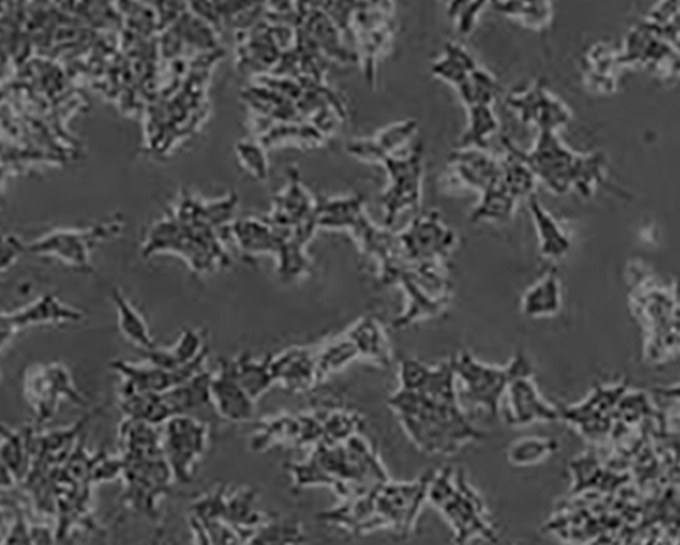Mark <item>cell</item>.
Instances as JSON below:
<instances>
[{
    "label": "cell",
    "mask_w": 680,
    "mask_h": 545,
    "mask_svg": "<svg viewBox=\"0 0 680 545\" xmlns=\"http://www.w3.org/2000/svg\"><path fill=\"white\" fill-rule=\"evenodd\" d=\"M399 382L389 400L390 408L423 453L452 455L486 438L462 408L451 360L440 366L402 360Z\"/></svg>",
    "instance_id": "1"
},
{
    "label": "cell",
    "mask_w": 680,
    "mask_h": 545,
    "mask_svg": "<svg viewBox=\"0 0 680 545\" xmlns=\"http://www.w3.org/2000/svg\"><path fill=\"white\" fill-rule=\"evenodd\" d=\"M431 473L433 471H428L414 482L381 483L367 494L342 500L336 508L319 514V519L354 536L390 530L397 537L407 538L416 530L419 513L428 500Z\"/></svg>",
    "instance_id": "2"
},
{
    "label": "cell",
    "mask_w": 680,
    "mask_h": 545,
    "mask_svg": "<svg viewBox=\"0 0 680 545\" xmlns=\"http://www.w3.org/2000/svg\"><path fill=\"white\" fill-rule=\"evenodd\" d=\"M289 471L297 488L330 487L342 500L359 497L390 481L378 451L362 434L317 446L306 461L291 464Z\"/></svg>",
    "instance_id": "3"
},
{
    "label": "cell",
    "mask_w": 680,
    "mask_h": 545,
    "mask_svg": "<svg viewBox=\"0 0 680 545\" xmlns=\"http://www.w3.org/2000/svg\"><path fill=\"white\" fill-rule=\"evenodd\" d=\"M319 227L347 228L365 254L374 258L380 268L381 285L397 284L401 275L410 268L401 244L399 235L389 228L375 227L368 217L361 196L333 198L317 202Z\"/></svg>",
    "instance_id": "4"
},
{
    "label": "cell",
    "mask_w": 680,
    "mask_h": 545,
    "mask_svg": "<svg viewBox=\"0 0 680 545\" xmlns=\"http://www.w3.org/2000/svg\"><path fill=\"white\" fill-rule=\"evenodd\" d=\"M428 500L451 525L455 545H469L477 538L499 543V533L484 499L462 467L445 466L433 471Z\"/></svg>",
    "instance_id": "5"
},
{
    "label": "cell",
    "mask_w": 680,
    "mask_h": 545,
    "mask_svg": "<svg viewBox=\"0 0 680 545\" xmlns=\"http://www.w3.org/2000/svg\"><path fill=\"white\" fill-rule=\"evenodd\" d=\"M516 152L538 176L558 194L576 187L587 196L595 181L601 179L600 156H578L562 145L556 131H540L536 145L529 153Z\"/></svg>",
    "instance_id": "6"
},
{
    "label": "cell",
    "mask_w": 680,
    "mask_h": 545,
    "mask_svg": "<svg viewBox=\"0 0 680 545\" xmlns=\"http://www.w3.org/2000/svg\"><path fill=\"white\" fill-rule=\"evenodd\" d=\"M451 363L457 381L463 384L464 399L486 410L491 418L499 417L502 400L506 398L513 379L520 374L533 371L522 351L516 352L510 365L504 367L486 365L466 352L453 356Z\"/></svg>",
    "instance_id": "7"
},
{
    "label": "cell",
    "mask_w": 680,
    "mask_h": 545,
    "mask_svg": "<svg viewBox=\"0 0 680 545\" xmlns=\"http://www.w3.org/2000/svg\"><path fill=\"white\" fill-rule=\"evenodd\" d=\"M407 297L406 310L394 321V328L411 327L419 319L437 317L450 305L452 284L444 266H410L397 281Z\"/></svg>",
    "instance_id": "8"
},
{
    "label": "cell",
    "mask_w": 680,
    "mask_h": 545,
    "mask_svg": "<svg viewBox=\"0 0 680 545\" xmlns=\"http://www.w3.org/2000/svg\"><path fill=\"white\" fill-rule=\"evenodd\" d=\"M390 183L381 203L385 209L384 224L386 228L394 227L396 218L403 212H419L421 208L422 176H423V147L417 143L407 154H390L381 159Z\"/></svg>",
    "instance_id": "9"
},
{
    "label": "cell",
    "mask_w": 680,
    "mask_h": 545,
    "mask_svg": "<svg viewBox=\"0 0 680 545\" xmlns=\"http://www.w3.org/2000/svg\"><path fill=\"white\" fill-rule=\"evenodd\" d=\"M24 394L38 424L52 420L63 400L80 406L87 405V400L76 388L69 368L58 362L32 366L26 370Z\"/></svg>",
    "instance_id": "10"
},
{
    "label": "cell",
    "mask_w": 680,
    "mask_h": 545,
    "mask_svg": "<svg viewBox=\"0 0 680 545\" xmlns=\"http://www.w3.org/2000/svg\"><path fill=\"white\" fill-rule=\"evenodd\" d=\"M124 505L148 517L157 516L159 499L170 491L175 482L164 453L123 457Z\"/></svg>",
    "instance_id": "11"
},
{
    "label": "cell",
    "mask_w": 680,
    "mask_h": 545,
    "mask_svg": "<svg viewBox=\"0 0 680 545\" xmlns=\"http://www.w3.org/2000/svg\"><path fill=\"white\" fill-rule=\"evenodd\" d=\"M208 426L202 418L175 416L162 428L163 453L168 461L175 482H192L198 462L206 453Z\"/></svg>",
    "instance_id": "12"
},
{
    "label": "cell",
    "mask_w": 680,
    "mask_h": 545,
    "mask_svg": "<svg viewBox=\"0 0 680 545\" xmlns=\"http://www.w3.org/2000/svg\"><path fill=\"white\" fill-rule=\"evenodd\" d=\"M397 235L410 266H444L456 244L455 233L442 223L439 212L418 214L411 224Z\"/></svg>",
    "instance_id": "13"
},
{
    "label": "cell",
    "mask_w": 680,
    "mask_h": 545,
    "mask_svg": "<svg viewBox=\"0 0 680 545\" xmlns=\"http://www.w3.org/2000/svg\"><path fill=\"white\" fill-rule=\"evenodd\" d=\"M391 9L390 3H356L351 16V35L358 49L357 57L362 59L370 85L374 80L375 57L383 51L395 29Z\"/></svg>",
    "instance_id": "14"
},
{
    "label": "cell",
    "mask_w": 680,
    "mask_h": 545,
    "mask_svg": "<svg viewBox=\"0 0 680 545\" xmlns=\"http://www.w3.org/2000/svg\"><path fill=\"white\" fill-rule=\"evenodd\" d=\"M207 359L195 363L190 367L181 368L177 371H167L163 368L151 365V363H132L115 359L109 362L112 371L118 372L121 379L119 395L135 393H157L164 394L195 377L204 370V363Z\"/></svg>",
    "instance_id": "15"
},
{
    "label": "cell",
    "mask_w": 680,
    "mask_h": 545,
    "mask_svg": "<svg viewBox=\"0 0 680 545\" xmlns=\"http://www.w3.org/2000/svg\"><path fill=\"white\" fill-rule=\"evenodd\" d=\"M85 313L76 308L64 305L55 295H44L40 299L22 310L2 313L0 333H2V349L13 340L14 335L26 328L37 324H62L81 322Z\"/></svg>",
    "instance_id": "16"
},
{
    "label": "cell",
    "mask_w": 680,
    "mask_h": 545,
    "mask_svg": "<svg viewBox=\"0 0 680 545\" xmlns=\"http://www.w3.org/2000/svg\"><path fill=\"white\" fill-rule=\"evenodd\" d=\"M319 345L293 346L273 356L275 383L293 393H306L320 384Z\"/></svg>",
    "instance_id": "17"
},
{
    "label": "cell",
    "mask_w": 680,
    "mask_h": 545,
    "mask_svg": "<svg viewBox=\"0 0 680 545\" xmlns=\"http://www.w3.org/2000/svg\"><path fill=\"white\" fill-rule=\"evenodd\" d=\"M212 398L215 413L230 423H246L255 416L257 404L235 377L230 359H219L214 372Z\"/></svg>",
    "instance_id": "18"
},
{
    "label": "cell",
    "mask_w": 680,
    "mask_h": 545,
    "mask_svg": "<svg viewBox=\"0 0 680 545\" xmlns=\"http://www.w3.org/2000/svg\"><path fill=\"white\" fill-rule=\"evenodd\" d=\"M506 103L520 114L524 123H534L540 131H556L571 118L566 108L547 92L541 82H536L527 91L513 93Z\"/></svg>",
    "instance_id": "19"
},
{
    "label": "cell",
    "mask_w": 680,
    "mask_h": 545,
    "mask_svg": "<svg viewBox=\"0 0 680 545\" xmlns=\"http://www.w3.org/2000/svg\"><path fill=\"white\" fill-rule=\"evenodd\" d=\"M506 420L511 426H527L535 422L557 420L558 412L541 400L533 382V371L520 374L506 392Z\"/></svg>",
    "instance_id": "20"
},
{
    "label": "cell",
    "mask_w": 680,
    "mask_h": 545,
    "mask_svg": "<svg viewBox=\"0 0 680 545\" xmlns=\"http://www.w3.org/2000/svg\"><path fill=\"white\" fill-rule=\"evenodd\" d=\"M206 330L182 329L179 340L171 346L141 352L143 359L167 371H177L190 367L208 357Z\"/></svg>",
    "instance_id": "21"
},
{
    "label": "cell",
    "mask_w": 680,
    "mask_h": 545,
    "mask_svg": "<svg viewBox=\"0 0 680 545\" xmlns=\"http://www.w3.org/2000/svg\"><path fill=\"white\" fill-rule=\"evenodd\" d=\"M451 167L462 185L480 192L488 191L504 176L502 158L497 159L479 149H462L451 156Z\"/></svg>",
    "instance_id": "22"
},
{
    "label": "cell",
    "mask_w": 680,
    "mask_h": 545,
    "mask_svg": "<svg viewBox=\"0 0 680 545\" xmlns=\"http://www.w3.org/2000/svg\"><path fill=\"white\" fill-rule=\"evenodd\" d=\"M98 229L92 233H74V230H60L48 235L47 238L29 246L36 254H51L60 258L69 265L80 269L82 272L91 271L88 263V249L92 240L98 238Z\"/></svg>",
    "instance_id": "23"
},
{
    "label": "cell",
    "mask_w": 680,
    "mask_h": 545,
    "mask_svg": "<svg viewBox=\"0 0 680 545\" xmlns=\"http://www.w3.org/2000/svg\"><path fill=\"white\" fill-rule=\"evenodd\" d=\"M214 374L203 370L187 382L164 393L171 415L198 417L204 410H214L212 382ZM215 412V410H214Z\"/></svg>",
    "instance_id": "24"
},
{
    "label": "cell",
    "mask_w": 680,
    "mask_h": 545,
    "mask_svg": "<svg viewBox=\"0 0 680 545\" xmlns=\"http://www.w3.org/2000/svg\"><path fill=\"white\" fill-rule=\"evenodd\" d=\"M417 128L416 120L392 125L369 140L348 142L347 152L354 157L368 159V162H381L390 154H394L396 149L405 145L406 141H410Z\"/></svg>",
    "instance_id": "25"
},
{
    "label": "cell",
    "mask_w": 680,
    "mask_h": 545,
    "mask_svg": "<svg viewBox=\"0 0 680 545\" xmlns=\"http://www.w3.org/2000/svg\"><path fill=\"white\" fill-rule=\"evenodd\" d=\"M317 218V203H313L308 192L298 180L297 174L293 176L289 187L276 197L275 209L271 224L276 227L297 228Z\"/></svg>",
    "instance_id": "26"
},
{
    "label": "cell",
    "mask_w": 680,
    "mask_h": 545,
    "mask_svg": "<svg viewBox=\"0 0 680 545\" xmlns=\"http://www.w3.org/2000/svg\"><path fill=\"white\" fill-rule=\"evenodd\" d=\"M273 356L267 355L262 359H255L250 354H241L236 359H230L237 381L255 403L276 384L273 368H271Z\"/></svg>",
    "instance_id": "27"
},
{
    "label": "cell",
    "mask_w": 680,
    "mask_h": 545,
    "mask_svg": "<svg viewBox=\"0 0 680 545\" xmlns=\"http://www.w3.org/2000/svg\"><path fill=\"white\" fill-rule=\"evenodd\" d=\"M32 427L2 428V467L19 483H24L32 467Z\"/></svg>",
    "instance_id": "28"
},
{
    "label": "cell",
    "mask_w": 680,
    "mask_h": 545,
    "mask_svg": "<svg viewBox=\"0 0 680 545\" xmlns=\"http://www.w3.org/2000/svg\"><path fill=\"white\" fill-rule=\"evenodd\" d=\"M358 346L362 359L378 363L383 367L392 366V352L384 329L372 317L359 319L347 330Z\"/></svg>",
    "instance_id": "29"
},
{
    "label": "cell",
    "mask_w": 680,
    "mask_h": 545,
    "mask_svg": "<svg viewBox=\"0 0 680 545\" xmlns=\"http://www.w3.org/2000/svg\"><path fill=\"white\" fill-rule=\"evenodd\" d=\"M110 299H112L116 311H118L119 329L124 339L140 352L156 348V341L153 339L145 318L132 306V303L127 299L123 292L114 289L110 292Z\"/></svg>",
    "instance_id": "30"
},
{
    "label": "cell",
    "mask_w": 680,
    "mask_h": 545,
    "mask_svg": "<svg viewBox=\"0 0 680 545\" xmlns=\"http://www.w3.org/2000/svg\"><path fill=\"white\" fill-rule=\"evenodd\" d=\"M119 408L124 418L151 424L158 428L174 417L164 394L157 393L119 395Z\"/></svg>",
    "instance_id": "31"
},
{
    "label": "cell",
    "mask_w": 680,
    "mask_h": 545,
    "mask_svg": "<svg viewBox=\"0 0 680 545\" xmlns=\"http://www.w3.org/2000/svg\"><path fill=\"white\" fill-rule=\"evenodd\" d=\"M359 357H361V354H359L358 346L347 332L329 341V343L319 345L320 383H323L333 374L339 372L343 368L351 365Z\"/></svg>",
    "instance_id": "32"
},
{
    "label": "cell",
    "mask_w": 680,
    "mask_h": 545,
    "mask_svg": "<svg viewBox=\"0 0 680 545\" xmlns=\"http://www.w3.org/2000/svg\"><path fill=\"white\" fill-rule=\"evenodd\" d=\"M560 281L556 272H550L533 288H529L523 299V311L530 318L554 316L560 310Z\"/></svg>",
    "instance_id": "33"
},
{
    "label": "cell",
    "mask_w": 680,
    "mask_h": 545,
    "mask_svg": "<svg viewBox=\"0 0 680 545\" xmlns=\"http://www.w3.org/2000/svg\"><path fill=\"white\" fill-rule=\"evenodd\" d=\"M529 208L538 229L541 254L551 258L565 254L571 245L560 225L545 211L535 196L529 197Z\"/></svg>",
    "instance_id": "34"
},
{
    "label": "cell",
    "mask_w": 680,
    "mask_h": 545,
    "mask_svg": "<svg viewBox=\"0 0 680 545\" xmlns=\"http://www.w3.org/2000/svg\"><path fill=\"white\" fill-rule=\"evenodd\" d=\"M497 119L491 106L468 109V126L462 137L461 149H488V138L497 130Z\"/></svg>",
    "instance_id": "35"
},
{
    "label": "cell",
    "mask_w": 680,
    "mask_h": 545,
    "mask_svg": "<svg viewBox=\"0 0 680 545\" xmlns=\"http://www.w3.org/2000/svg\"><path fill=\"white\" fill-rule=\"evenodd\" d=\"M557 450V443L549 438L529 437L516 440L508 449V459L513 465L528 466L545 461Z\"/></svg>",
    "instance_id": "36"
},
{
    "label": "cell",
    "mask_w": 680,
    "mask_h": 545,
    "mask_svg": "<svg viewBox=\"0 0 680 545\" xmlns=\"http://www.w3.org/2000/svg\"><path fill=\"white\" fill-rule=\"evenodd\" d=\"M493 5L499 13L534 26L546 25L551 15V5L547 3L497 2Z\"/></svg>",
    "instance_id": "37"
},
{
    "label": "cell",
    "mask_w": 680,
    "mask_h": 545,
    "mask_svg": "<svg viewBox=\"0 0 680 545\" xmlns=\"http://www.w3.org/2000/svg\"><path fill=\"white\" fill-rule=\"evenodd\" d=\"M485 5V2L451 3L450 9H448V14H450L452 20L456 21L457 31L461 32L462 35H468V33H472L475 21H477L480 10H482Z\"/></svg>",
    "instance_id": "38"
},
{
    "label": "cell",
    "mask_w": 680,
    "mask_h": 545,
    "mask_svg": "<svg viewBox=\"0 0 680 545\" xmlns=\"http://www.w3.org/2000/svg\"><path fill=\"white\" fill-rule=\"evenodd\" d=\"M237 149H239L242 163H246L258 178L264 179L267 176V162H265L262 149L252 143H241Z\"/></svg>",
    "instance_id": "39"
}]
</instances>
